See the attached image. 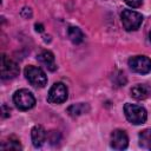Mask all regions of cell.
Listing matches in <instances>:
<instances>
[{
    "mask_svg": "<svg viewBox=\"0 0 151 151\" xmlns=\"http://www.w3.org/2000/svg\"><path fill=\"white\" fill-rule=\"evenodd\" d=\"M124 113L126 119L134 125H140L144 124L147 119V113L146 110L143 106L136 105V104H130L126 103L124 105Z\"/></svg>",
    "mask_w": 151,
    "mask_h": 151,
    "instance_id": "obj_1",
    "label": "cell"
},
{
    "mask_svg": "<svg viewBox=\"0 0 151 151\" xmlns=\"http://www.w3.org/2000/svg\"><path fill=\"white\" fill-rule=\"evenodd\" d=\"M13 101L15 106L21 111L31 110L35 105V98L33 93L26 88H21L14 92L13 94Z\"/></svg>",
    "mask_w": 151,
    "mask_h": 151,
    "instance_id": "obj_2",
    "label": "cell"
},
{
    "mask_svg": "<svg viewBox=\"0 0 151 151\" xmlns=\"http://www.w3.org/2000/svg\"><path fill=\"white\" fill-rule=\"evenodd\" d=\"M24 73H25L26 79L34 87H45V85L47 84V77L45 72L38 66L28 65L25 67Z\"/></svg>",
    "mask_w": 151,
    "mask_h": 151,
    "instance_id": "obj_3",
    "label": "cell"
},
{
    "mask_svg": "<svg viewBox=\"0 0 151 151\" xmlns=\"http://www.w3.org/2000/svg\"><path fill=\"white\" fill-rule=\"evenodd\" d=\"M120 19H122L123 27L127 32L138 29L143 22V15L132 9H124L120 14Z\"/></svg>",
    "mask_w": 151,
    "mask_h": 151,
    "instance_id": "obj_4",
    "label": "cell"
},
{
    "mask_svg": "<svg viewBox=\"0 0 151 151\" xmlns=\"http://www.w3.org/2000/svg\"><path fill=\"white\" fill-rule=\"evenodd\" d=\"M67 97H68V91H67L66 85L59 81V83H54L52 87L50 88L47 101L51 104H61L66 101Z\"/></svg>",
    "mask_w": 151,
    "mask_h": 151,
    "instance_id": "obj_5",
    "label": "cell"
},
{
    "mask_svg": "<svg viewBox=\"0 0 151 151\" xmlns=\"http://www.w3.org/2000/svg\"><path fill=\"white\" fill-rule=\"evenodd\" d=\"M130 68L139 74H146L151 72V59L146 55H134L127 61Z\"/></svg>",
    "mask_w": 151,
    "mask_h": 151,
    "instance_id": "obj_6",
    "label": "cell"
},
{
    "mask_svg": "<svg viewBox=\"0 0 151 151\" xmlns=\"http://www.w3.org/2000/svg\"><path fill=\"white\" fill-rule=\"evenodd\" d=\"M0 68H1V78L2 79H13L19 74V66L15 61L9 59L7 55L2 54L1 55V63H0Z\"/></svg>",
    "mask_w": 151,
    "mask_h": 151,
    "instance_id": "obj_7",
    "label": "cell"
},
{
    "mask_svg": "<svg viewBox=\"0 0 151 151\" xmlns=\"http://www.w3.org/2000/svg\"><path fill=\"white\" fill-rule=\"evenodd\" d=\"M129 145V137L124 130H114L111 133V146L116 150H124Z\"/></svg>",
    "mask_w": 151,
    "mask_h": 151,
    "instance_id": "obj_8",
    "label": "cell"
},
{
    "mask_svg": "<svg viewBox=\"0 0 151 151\" xmlns=\"http://www.w3.org/2000/svg\"><path fill=\"white\" fill-rule=\"evenodd\" d=\"M37 59H38V61H39L41 65H44L47 70H50V71H55V70H57V64H55L54 54H53L51 51L45 50V51L40 52V53L38 54V57H37Z\"/></svg>",
    "mask_w": 151,
    "mask_h": 151,
    "instance_id": "obj_9",
    "label": "cell"
},
{
    "mask_svg": "<svg viewBox=\"0 0 151 151\" xmlns=\"http://www.w3.org/2000/svg\"><path fill=\"white\" fill-rule=\"evenodd\" d=\"M31 138L34 147H40L45 143L47 138V133L41 125H35L31 131Z\"/></svg>",
    "mask_w": 151,
    "mask_h": 151,
    "instance_id": "obj_10",
    "label": "cell"
},
{
    "mask_svg": "<svg viewBox=\"0 0 151 151\" xmlns=\"http://www.w3.org/2000/svg\"><path fill=\"white\" fill-rule=\"evenodd\" d=\"M131 96L137 100H144L151 94V87L146 84H137L131 88Z\"/></svg>",
    "mask_w": 151,
    "mask_h": 151,
    "instance_id": "obj_11",
    "label": "cell"
},
{
    "mask_svg": "<svg viewBox=\"0 0 151 151\" xmlns=\"http://www.w3.org/2000/svg\"><path fill=\"white\" fill-rule=\"evenodd\" d=\"M90 111V106L86 103H78V104H73L67 109V112L71 117H79L84 113H87Z\"/></svg>",
    "mask_w": 151,
    "mask_h": 151,
    "instance_id": "obj_12",
    "label": "cell"
},
{
    "mask_svg": "<svg viewBox=\"0 0 151 151\" xmlns=\"http://www.w3.org/2000/svg\"><path fill=\"white\" fill-rule=\"evenodd\" d=\"M67 35H68L70 40L73 44H77V45L81 44L84 41V38H85L83 31L79 27H77V26H70L67 28Z\"/></svg>",
    "mask_w": 151,
    "mask_h": 151,
    "instance_id": "obj_13",
    "label": "cell"
},
{
    "mask_svg": "<svg viewBox=\"0 0 151 151\" xmlns=\"http://www.w3.org/2000/svg\"><path fill=\"white\" fill-rule=\"evenodd\" d=\"M139 145L143 149L151 150V127L140 131V133H139Z\"/></svg>",
    "mask_w": 151,
    "mask_h": 151,
    "instance_id": "obj_14",
    "label": "cell"
},
{
    "mask_svg": "<svg viewBox=\"0 0 151 151\" xmlns=\"http://www.w3.org/2000/svg\"><path fill=\"white\" fill-rule=\"evenodd\" d=\"M22 146L20 145L19 139L14 137H9L7 140L2 142L1 144V150H21Z\"/></svg>",
    "mask_w": 151,
    "mask_h": 151,
    "instance_id": "obj_15",
    "label": "cell"
},
{
    "mask_svg": "<svg viewBox=\"0 0 151 151\" xmlns=\"http://www.w3.org/2000/svg\"><path fill=\"white\" fill-rule=\"evenodd\" d=\"M124 1L126 5H129L132 8H137V7L142 6V4H143V0H124Z\"/></svg>",
    "mask_w": 151,
    "mask_h": 151,
    "instance_id": "obj_16",
    "label": "cell"
},
{
    "mask_svg": "<svg viewBox=\"0 0 151 151\" xmlns=\"http://www.w3.org/2000/svg\"><path fill=\"white\" fill-rule=\"evenodd\" d=\"M59 138H60V134L57 131H51L50 134H48V140L51 143H58Z\"/></svg>",
    "mask_w": 151,
    "mask_h": 151,
    "instance_id": "obj_17",
    "label": "cell"
},
{
    "mask_svg": "<svg viewBox=\"0 0 151 151\" xmlns=\"http://www.w3.org/2000/svg\"><path fill=\"white\" fill-rule=\"evenodd\" d=\"M9 116V109L6 106V105H2V117L6 118Z\"/></svg>",
    "mask_w": 151,
    "mask_h": 151,
    "instance_id": "obj_18",
    "label": "cell"
},
{
    "mask_svg": "<svg viewBox=\"0 0 151 151\" xmlns=\"http://www.w3.org/2000/svg\"><path fill=\"white\" fill-rule=\"evenodd\" d=\"M35 31L37 32H42L44 31V26L41 24H35Z\"/></svg>",
    "mask_w": 151,
    "mask_h": 151,
    "instance_id": "obj_19",
    "label": "cell"
},
{
    "mask_svg": "<svg viewBox=\"0 0 151 151\" xmlns=\"http://www.w3.org/2000/svg\"><path fill=\"white\" fill-rule=\"evenodd\" d=\"M149 37H150V40H151V31H150V33H149Z\"/></svg>",
    "mask_w": 151,
    "mask_h": 151,
    "instance_id": "obj_20",
    "label": "cell"
}]
</instances>
